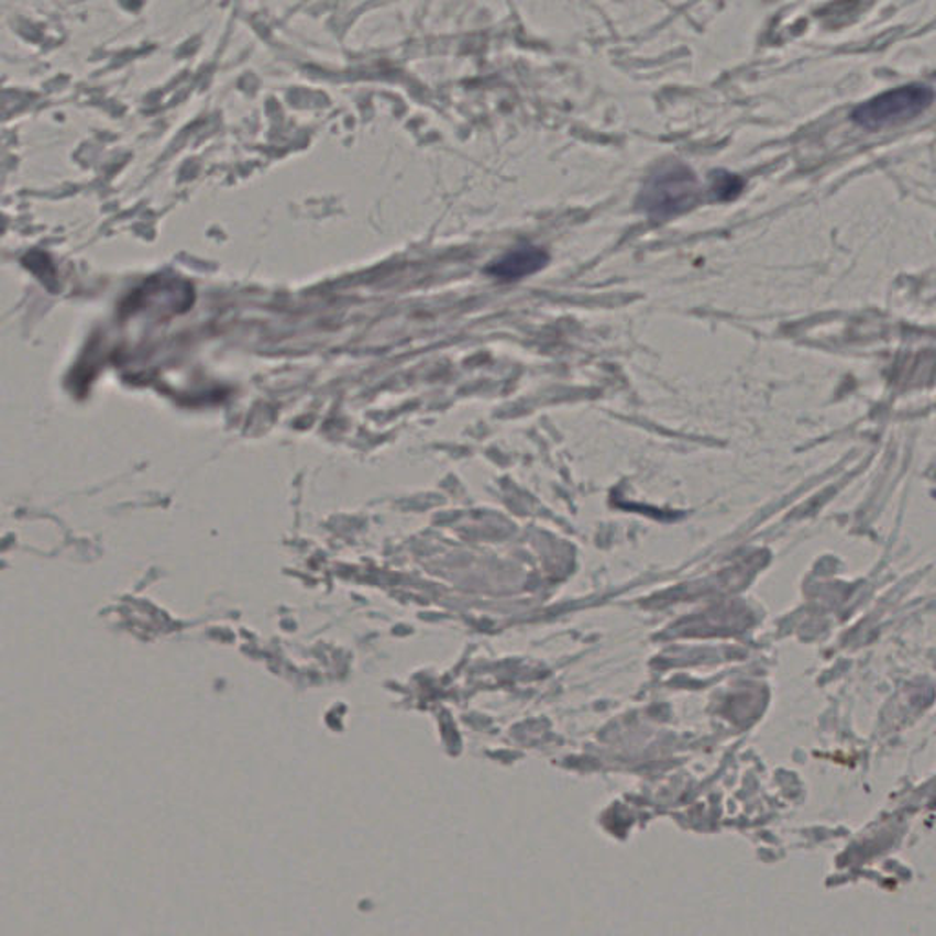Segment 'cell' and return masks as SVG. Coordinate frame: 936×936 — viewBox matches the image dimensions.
Listing matches in <instances>:
<instances>
[{"label": "cell", "mask_w": 936, "mask_h": 936, "mask_svg": "<svg viewBox=\"0 0 936 936\" xmlns=\"http://www.w3.org/2000/svg\"><path fill=\"white\" fill-rule=\"evenodd\" d=\"M935 101V90L929 85L911 82L867 99L852 110V121L867 131H880L915 120Z\"/></svg>", "instance_id": "6da1fadb"}, {"label": "cell", "mask_w": 936, "mask_h": 936, "mask_svg": "<svg viewBox=\"0 0 936 936\" xmlns=\"http://www.w3.org/2000/svg\"><path fill=\"white\" fill-rule=\"evenodd\" d=\"M697 178L692 168L682 163H668L651 174L642 192L639 206L653 218H670L681 214L697 201Z\"/></svg>", "instance_id": "7a4b0ae2"}, {"label": "cell", "mask_w": 936, "mask_h": 936, "mask_svg": "<svg viewBox=\"0 0 936 936\" xmlns=\"http://www.w3.org/2000/svg\"><path fill=\"white\" fill-rule=\"evenodd\" d=\"M547 262H549V255L546 251L535 245H524L518 250L509 251L507 255L499 256L493 264H488L487 273L499 280H520L524 276L543 269Z\"/></svg>", "instance_id": "3957f363"}, {"label": "cell", "mask_w": 936, "mask_h": 936, "mask_svg": "<svg viewBox=\"0 0 936 936\" xmlns=\"http://www.w3.org/2000/svg\"><path fill=\"white\" fill-rule=\"evenodd\" d=\"M742 189L741 179L728 173L714 174V192L720 200L736 198Z\"/></svg>", "instance_id": "277c9868"}]
</instances>
